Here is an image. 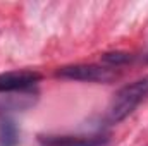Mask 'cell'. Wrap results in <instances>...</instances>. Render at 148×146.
<instances>
[{
	"label": "cell",
	"instance_id": "1",
	"mask_svg": "<svg viewBox=\"0 0 148 146\" xmlns=\"http://www.w3.org/2000/svg\"><path fill=\"white\" fill-rule=\"evenodd\" d=\"M147 98H148V76H145V77H140V79L133 81L131 84H126L124 88H121L114 95L110 105H109V110H107L109 120L112 124H117V122L124 120Z\"/></svg>",
	"mask_w": 148,
	"mask_h": 146
},
{
	"label": "cell",
	"instance_id": "2",
	"mask_svg": "<svg viewBox=\"0 0 148 146\" xmlns=\"http://www.w3.org/2000/svg\"><path fill=\"white\" fill-rule=\"evenodd\" d=\"M55 76L71 81H83V83H110L115 77V72L110 67H103L97 64H74V65L59 67Z\"/></svg>",
	"mask_w": 148,
	"mask_h": 146
},
{
	"label": "cell",
	"instance_id": "3",
	"mask_svg": "<svg viewBox=\"0 0 148 146\" xmlns=\"http://www.w3.org/2000/svg\"><path fill=\"white\" fill-rule=\"evenodd\" d=\"M41 79V74L36 71H9L0 72V93H12V91H24L29 89Z\"/></svg>",
	"mask_w": 148,
	"mask_h": 146
},
{
	"label": "cell",
	"instance_id": "4",
	"mask_svg": "<svg viewBox=\"0 0 148 146\" xmlns=\"http://www.w3.org/2000/svg\"><path fill=\"white\" fill-rule=\"evenodd\" d=\"M40 146H103L107 138L103 136H55V134H40Z\"/></svg>",
	"mask_w": 148,
	"mask_h": 146
},
{
	"label": "cell",
	"instance_id": "5",
	"mask_svg": "<svg viewBox=\"0 0 148 146\" xmlns=\"http://www.w3.org/2000/svg\"><path fill=\"white\" fill-rule=\"evenodd\" d=\"M19 143V131L12 119H0V146H16Z\"/></svg>",
	"mask_w": 148,
	"mask_h": 146
},
{
	"label": "cell",
	"instance_id": "6",
	"mask_svg": "<svg viewBox=\"0 0 148 146\" xmlns=\"http://www.w3.org/2000/svg\"><path fill=\"white\" fill-rule=\"evenodd\" d=\"M102 60L105 64H109L110 67H119V65L131 62L133 57H131V53H126V52H110V53H103Z\"/></svg>",
	"mask_w": 148,
	"mask_h": 146
},
{
	"label": "cell",
	"instance_id": "7",
	"mask_svg": "<svg viewBox=\"0 0 148 146\" xmlns=\"http://www.w3.org/2000/svg\"><path fill=\"white\" fill-rule=\"evenodd\" d=\"M147 60H148V55H147Z\"/></svg>",
	"mask_w": 148,
	"mask_h": 146
}]
</instances>
